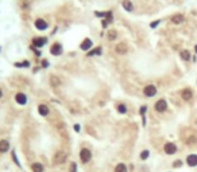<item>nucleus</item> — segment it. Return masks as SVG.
<instances>
[{"mask_svg":"<svg viewBox=\"0 0 197 172\" xmlns=\"http://www.w3.org/2000/svg\"><path fill=\"white\" fill-rule=\"evenodd\" d=\"M66 153L64 151H58L54 156H53V164L54 165H61V164H64V163L66 161Z\"/></svg>","mask_w":197,"mask_h":172,"instance_id":"f257e3e1","label":"nucleus"},{"mask_svg":"<svg viewBox=\"0 0 197 172\" xmlns=\"http://www.w3.org/2000/svg\"><path fill=\"white\" fill-rule=\"evenodd\" d=\"M80 159H81L83 164H87V163H89L92 159V152L89 151L88 148H83L81 151H80Z\"/></svg>","mask_w":197,"mask_h":172,"instance_id":"f03ea898","label":"nucleus"},{"mask_svg":"<svg viewBox=\"0 0 197 172\" xmlns=\"http://www.w3.org/2000/svg\"><path fill=\"white\" fill-rule=\"evenodd\" d=\"M154 109L158 112V113L166 112L168 110V102H166V99H163V98L158 99V101L155 102V105H154Z\"/></svg>","mask_w":197,"mask_h":172,"instance_id":"7ed1b4c3","label":"nucleus"},{"mask_svg":"<svg viewBox=\"0 0 197 172\" xmlns=\"http://www.w3.org/2000/svg\"><path fill=\"white\" fill-rule=\"evenodd\" d=\"M64 53V47H62V44L61 43H53L51 44V47H50V54L51 55H54V57H60L61 54Z\"/></svg>","mask_w":197,"mask_h":172,"instance_id":"20e7f679","label":"nucleus"},{"mask_svg":"<svg viewBox=\"0 0 197 172\" xmlns=\"http://www.w3.org/2000/svg\"><path fill=\"white\" fill-rule=\"evenodd\" d=\"M34 26H35V28L39 30V31H45V30H47V27H49V23L45 19H42V18H37L34 22Z\"/></svg>","mask_w":197,"mask_h":172,"instance_id":"39448f33","label":"nucleus"},{"mask_svg":"<svg viewBox=\"0 0 197 172\" xmlns=\"http://www.w3.org/2000/svg\"><path fill=\"white\" fill-rule=\"evenodd\" d=\"M46 43H47V38H45V37H35V38H33V47H35V48H41Z\"/></svg>","mask_w":197,"mask_h":172,"instance_id":"423d86ee","label":"nucleus"},{"mask_svg":"<svg viewBox=\"0 0 197 172\" xmlns=\"http://www.w3.org/2000/svg\"><path fill=\"white\" fill-rule=\"evenodd\" d=\"M143 94H145L146 97H154L155 94H157V88H155V85L150 83V85L145 86V89H143Z\"/></svg>","mask_w":197,"mask_h":172,"instance_id":"0eeeda50","label":"nucleus"},{"mask_svg":"<svg viewBox=\"0 0 197 172\" xmlns=\"http://www.w3.org/2000/svg\"><path fill=\"white\" fill-rule=\"evenodd\" d=\"M128 51V46H127V43H124V42H120L116 44V47H115V53L118 54V55H124V54H127Z\"/></svg>","mask_w":197,"mask_h":172,"instance_id":"6e6552de","label":"nucleus"},{"mask_svg":"<svg viewBox=\"0 0 197 172\" xmlns=\"http://www.w3.org/2000/svg\"><path fill=\"white\" fill-rule=\"evenodd\" d=\"M163 151L166 155H174L177 152V145L174 143H166L163 147Z\"/></svg>","mask_w":197,"mask_h":172,"instance_id":"1a4fd4ad","label":"nucleus"},{"mask_svg":"<svg viewBox=\"0 0 197 172\" xmlns=\"http://www.w3.org/2000/svg\"><path fill=\"white\" fill-rule=\"evenodd\" d=\"M181 97L184 101H186V102H189L192 98H193V90L189 89V88H186V89H184L181 90Z\"/></svg>","mask_w":197,"mask_h":172,"instance_id":"9d476101","label":"nucleus"},{"mask_svg":"<svg viewBox=\"0 0 197 172\" xmlns=\"http://www.w3.org/2000/svg\"><path fill=\"white\" fill-rule=\"evenodd\" d=\"M15 101H16V104H19V105H26L27 104V96H26L24 93H22V92H19V93H16L15 94Z\"/></svg>","mask_w":197,"mask_h":172,"instance_id":"9b49d317","label":"nucleus"},{"mask_svg":"<svg viewBox=\"0 0 197 172\" xmlns=\"http://www.w3.org/2000/svg\"><path fill=\"white\" fill-rule=\"evenodd\" d=\"M92 44H93V42L89 38H87V39H84L83 42H81V44H80V48L83 50V51H88L89 48L92 47Z\"/></svg>","mask_w":197,"mask_h":172,"instance_id":"f8f14e48","label":"nucleus"},{"mask_svg":"<svg viewBox=\"0 0 197 172\" xmlns=\"http://www.w3.org/2000/svg\"><path fill=\"white\" fill-rule=\"evenodd\" d=\"M170 20H172L173 24H181L182 22L185 20V16H184L182 13H176V15L172 16V19H170Z\"/></svg>","mask_w":197,"mask_h":172,"instance_id":"ddd939ff","label":"nucleus"},{"mask_svg":"<svg viewBox=\"0 0 197 172\" xmlns=\"http://www.w3.org/2000/svg\"><path fill=\"white\" fill-rule=\"evenodd\" d=\"M49 81H50V85L53 88H58V86H61V83H62V81L58 75H50V79Z\"/></svg>","mask_w":197,"mask_h":172,"instance_id":"4468645a","label":"nucleus"},{"mask_svg":"<svg viewBox=\"0 0 197 172\" xmlns=\"http://www.w3.org/2000/svg\"><path fill=\"white\" fill-rule=\"evenodd\" d=\"M38 113L43 117L49 116V113H50V110H49V106L45 105V104H41V105H38Z\"/></svg>","mask_w":197,"mask_h":172,"instance_id":"2eb2a0df","label":"nucleus"},{"mask_svg":"<svg viewBox=\"0 0 197 172\" xmlns=\"http://www.w3.org/2000/svg\"><path fill=\"white\" fill-rule=\"evenodd\" d=\"M186 164L189 167H196L197 165V155H194V153H192V155H189L186 157Z\"/></svg>","mask_w":197,"mask_h":172,"instance_id":"dca6fc26","label":"nucleus"},{"mask_svg":"<svg viewBox=\"0 0 197 172\" xmlns=\"http://www.w3.org/2000/svg\"><path fill=\"white\" fill-rule=\"evenodd\" d=\"M10 151V143L8 140H0V153H6Z\"/></svg>","mask_w":197,"mask_h":172,"instance_id":"f3484780","label":"nucleus"},{"mask_svg":"<svg viewBox=\"0 0 197 172\" xmlns=\"http://www.w3.org/2000/svg\"><path fill=\"white\" fill-rule=\"evenodd\" d=\"M116 38H118V31L114 30V28H111L107 31V39L111 40V42H114V40H116Z\"/></svg>","mask_w":197,"mask_h":172,"instance_id":"a211bd4d","label":"nucleus"},{"mask_svg":"<svg viewBox=\"0 0 197 172\" xmlns=\"http://www.w3.org/2000/svg\"><path fill=\"white\" fill-rule=\"evenodd\" d=\"M122 7H123L127 12H132V11H134V4H132L131 2H130V0H123Z\"/></svg>","mask_w":197,"mask_h":172,"instance_id":"6ab92c4d","label":"nucleus"},{"mask_svg":"<svg viewBox=\"0 0 197 172\" xmlns=\"http://www.w3.org/2000/svg\"><path fill=\"white\" fill-rule=\"evenodd\" d=\"M31 171L33 172H43L45 167L41 164V163H33V164H31Z\"/></svg>","mask_w":197,"mask_h":172,"instance_id":"aec40b11","label":"nucleus"},{"mask_svg":"<svg viewBox=\"0 0 197 172\" xmlns=\"http://www.w3.org/2000/svg\"><path fill=\"white\" fill-rule=\"evenodd\" d=\"M101 53H103V47H101V46H98V47H96V48H93L92 51L87 53V55H88V57H93V55H101Z\"/></svg>","mask_w":197,"mask_h":172,"instance_id":"412c9836","label":"nucleus"},{"mask_svg":"<svg viewBox=\"0 0 197 172\" xmlns=\"http://www.w3.org/2000/svg\"><path fill=\"white\" fill-rule=\"evenodd\" d=\"M180 57H181L182 61H190V58H192L189 50H182V51L180 53Z\"/></svg>","mask_w":197,"mask_h":172,"instance_id":"4be33fe9","label":"nucleus"},{"mask_svg":"<svg viewBox=\"0 0 197 172\" xmlns=\"http://www.w3.org/2000/svg\"><path fill=\"white\" fill-rule=\"evenodd\" d=\"M116 110H118L120 114H126V113H127V106L124 105V104H118V106H116Z\"/></svg>","mask_w":197,"mask_h":172,"instance_id":"5701e85b","label":"nucleus"},{"mask_svg":"<svg viewBox=\"0 0 197 172\" xmlns=\"http://www.w3.org/2000/svg\"><path fill=\"white\" fill-rule=\"evenodd\" d=\"M115 172H127V165L123 164V163H119V164L115 167Z\"/></svg>","mask_w":197,"mask_h":172,"instance_id":"b1692460","label":"nucleus"},{"mask_svg":"<svg viewBox=\"0 0 197 172\" xmlns=\"http://www.w3.org/2000/svg\"><path fill=\"white\" fill-rule=\"evenodd\" d=\"M149 156H150V152L147 151V149H145L143 152H141V159H142V160H146Z\"/></svg>","mask_w":197,"mask_h":172,"instance_id":"393cba45","label":"nucleus"},{"mask_svg":"<svg viewBox=\"0 0 197 172\" xmlns=\"http://www.w3.org/2000/svg\"><path fill=\"white\" fill-rule=\"evenodd\" d=\"M16 67H29L30 66V62L29 61H23L22 63H15Z\"/></svg>","mask_w":197,"mask_h":172,"instance_id":"a878e982","label":"nucleus"},{"mask_svg":"<svg viewBox=\"0 0 197 172\" xmlns=\"http://www.w3.org/2000/svg\"><path fill=\"white\" fill-rule=\"evenodd\" d=\"M70 172H77V164H76V163H72L70 164Z\"/></svg>","mask_w":197,"mask_h":172,"instance_id":"bb28decb","label":"nucleus"},{"mask_svg":"<svg viewBox=\"0 0 197 172\" xmlns=\"http://www.w3.org/2000/svg\"><path fill=\"white\" fill-rule=\"evenodd\" d=\"M181 165H182V161H181V160H176V161L173 163V167H174V168H178V167H181Z\"/></svg>","mask_w":197,"mask_h":172,"instance_id":"cd10ccee","label":"nucleus"},{"mask_svg":"<svg viewBox=\"0 0 197 172\" xmlns=\"http://www.w3.org/2000/svg\"><path fill=\"white\" fill-rule=\"evenodd\" d=\"M95 15L97 16V18H105L107 16V12H95Z\"/></svg>","mask_w":197,"mask_h":172,"instance_id":"c85d7f7f","label":"nucleus"},{"mask_svg":"<svg viewBox=\"0 0 197 172\" xmlns=\"http://www.w3.org/2000/svg\"><path fill=\"white\" fill-rule=\"evenodd\" d=\"M146 110H147V106H145V105H143V106L141 108V110H139L141 116H143V117H145V113H146Z\"/></svg>","mask_w":197,"mask_h":172,"instance_id":"c756f323","label":"nucleus"},{"mask_svg":"<svg viewBox=\"0 0 197 172\" xmlns=\"http://www.w3.org/2000/svg\"><path fill=\"white\" fill-rule=\"evenodd\" d=\"M159 23H161V20H155V22H153V23H150V27H151V28H155Z\"/></svg>","mask_w":197,"mask_h":172,"instance_id":"7c9ffc66","label":"nucleus"},{"mask_svg":"<svg viewBox=\"0 0 197 172\" xmlns=\"http://www.w3.org/2000/svg\"><path fill=\"white\" fill-rule=\"evenodd\" d=\"M42 67H43V69L49 67V61H47V59H43V61H42Z\"/></svg>","mask_w":197,"mask_h":172,"instance_id":"2f4dec72","label":"nucleus"},{"mask_svg":"<svg viewBox=\"0 0 197 172\" xmlns=\"http://www.w3.org/2000/svg\"><path fill=\"white\" fill-rule=\"evenodd\" d=\"M31 48H33V51L35 53V55H37V57H39V55H41V51H39L38 48H35V47H33V46H31Z\"/></svg>","mask_w":197,"mask_h":172,"instance_id":"473e14b6","label":"nucleus"},{"mask_svg":"<svg viewBox=\"0 0 197 172\" xmlns=\"http://www.w3.org/2000/svg\"><path fill=\"white\" fill-rule=\"evenodd\" d=\"M12 157H14V161L16 163V164H18V165H19V167H20V164H19V161H18V159H16V155H15V152H12Z\"/></svg>","mask_w":197,"mask_h":172,"instance_id":"72a5a7b5","label":"nucleus"},{"mask_svg":"<svg viewBox=\"0 0 197 172\" xmlns=\"http://www.w3.org/2000/svg\"><path fill=\"white\" fill-rule=\"evenodd\" d=\"M74 130H76V132H80V125H78V124L74 125Z\"/></svg>","mask_w":197,"mask_h":172,"instance_id":"f704fd0d","label":"nucleus"},{"mask_svg":"<svg viewBox=\"0 0 197 172\" xmlns=\"http://www.w3.org/2000/svg\"><path fill=\"white\" fill-rule=\"evenodd\" d=\"M2 97H3V90L0 89V98H2Z\"/></svg>","mask_w":197,"mask_h":172,"instance_id":"c9c22d12","label":"nucleus"},{"mask_svg":"<svg viewBox=\"0 0 197 172\" xmlns=\"http://www.w3.org/2000/svg\"><path fill=\"white\" fill-rule=\"evenodd\" d=\"M194 51H196V54H197V44H196V46H194Z\"/></svg>","mask_w":197,"mask_h":172,"instance_id":"e433bc0d","label":"nucleus"}]
</instances>
